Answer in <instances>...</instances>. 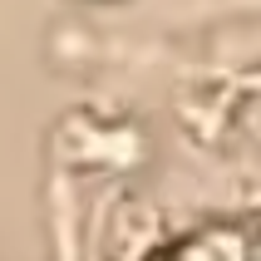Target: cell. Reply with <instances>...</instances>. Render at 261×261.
Segmentation results:
<instances>
[{
	"label": "cell",
	"mask_w": 261,
	"mask_h": 261,
	"mask_svg": "<svg viewBox=\"0 0 261 261\" xmlns=\"http://www.w3.org/2000/svg\"><path fill=\"white\" fill-rule=\"evenodd\" d=\"M148 261H242L232 247H222L217 237H188V242H173V247L153 251Z\"/></svg>",
	"instance_id": "obj_1"
},
{
	"label": "cell",
	"mask_w": 261,
	"mask_h": 261,
	"mask_svg": "<svg viewBox=\"0 0 261 261\" xmlns=\"http://www.w3.org/2000/svg\"><path fill=\"white\" fill-rule=\"evenodd\" d=\"M256 261H261V256H256Z\"/></svg>",
	"instance_id": "obj_2"
}]
</instances>
